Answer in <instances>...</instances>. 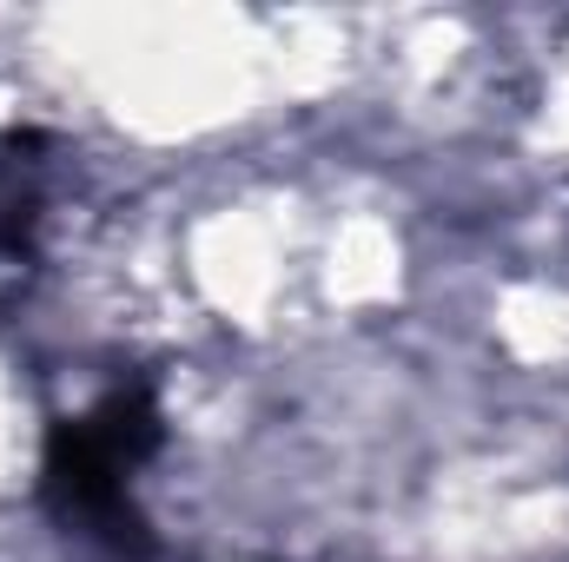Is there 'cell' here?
Instances as JSON below:
<instances>
[{
  "label": "cell",
  "instance_id": "1",
  "mask_svg": "<svg viewBox=\"0 0 569 562\" xmlns=\"http://www.w3.org/2000/svg\"><path fill=\"white\" fill-rule=\"evenodd\" d=\"M159 404L146 384H120L107 391L93 411L53 423L47 436V503L67 530L120 550V556H140L146 550V516L133 503V476L146 470V456L159 450Z\"/></svg>",
  "mask_w": 569,
  "mask_h": 562
},
{
  "label": "cell",
  "instance_id": "2",
  "mask_svg": "<svg viewBox=\"0 0 569 562\" xmlns=\"http://www.w3.org/2000/svg\"><path fill=\"white\" fill-rule=\"evenodd\" d=\"M40 205H47V179H40L33 140H7L0 145V252H7V259L33 245Z\"/></svg>",
  "mask_w": 569,
  "mask_h": 562
}]
</instances>
